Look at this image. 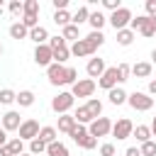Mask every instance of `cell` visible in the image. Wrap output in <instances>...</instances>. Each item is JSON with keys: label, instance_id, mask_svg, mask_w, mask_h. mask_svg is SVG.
<instances>
[{"label": "cell", "instance_id": "1", "mask_svg": "<svg viewBox=\"0 0 156 156\" xmlns=\"http://www.w3.org/2000/svg\"><path fill=\"white\" fill-rule=\"evenodd\" d=\"M46 78L51 85L61 88V85H76L78 83V71L73 66H63V63H51L46 68Z\"/></svg>", "mask_w": 156, "mask_h": 156}, {"label": "cell", "instance_id": "2", "mask_svg": "<svg viewBox=\"0 0 156 156\" xmlns=\"http://www.w3.org/2000/svg\"><path fill=\"white\" fill-rule=\"evenodd\" d=\"M73 102H76L73 93H71V90H61L58 95H54V98H51V110H54L56 115H71Z\"/></svg>", "mask_w": 156, "mask_h": 156}, {"label": "cell", "instance_id": "3", "mask_svg": "<svg viewBox=\"0 0 156 156\" xmlns=\"http://www.w3.org/2000/svg\"><path fill=\"white\" fill-rule=\"evenodd\" d=\"M68 136H71V139H73V144H78L80 149H88V151H90V149H95V146H98V139H95V136H90V132H88V127H85V124H76V129H73Z\"/></svg>", "mask_w": 156, "mask_h": 156}, {"label": "cell", "instance_id": "4", "mask_svg": "<svg viewBox=\"0 0 156 156\" xmlns=\"http://www.w3.org/2000/svg\"><path fill=\"white\" fill-rule=\"evenodd\" d=\"M127 105H129L132 110H136V112H149V110L154 107V98H151L149 93L134 90V93H129V98H127Z\"/></svg>", "mask_w": 156, "mask_h": 156}, {"label": "cell", "instance_id": "5", "mask_svg": "<svg viewBox=\"0 0 156 156\" xmlns=\"http://www.w3.org/2000/svg\"><path fill=\"white\" fill-rule=\"evenodd\" d=\"M132 10L129 7H119V10H115V12H110V17H107V24H112V29L115 32H119V29H127L129 27V22H132Z\"/></svg>", "mask_w": 156, "mask_h": 156}, {"label": "cell", "instance_id": "6", "mask_svg": "<svg viewBox=\"0 0 156 156\" xmlns=\"http://www.w3.org/2000/svg\"><path fill=\"white\" fill-rule=\"evenodd\" d=\"M132 134H134V124H132L129 117H119L117 122H112V136H115L117 141H124V139H129Z\"/></svg>", "mask_w": 156, "mask_h": 156}, {"label": "cell", "instance_id": "7", "mask_svg": "<svg viewBox=\"0 0 156 156\" xmlns=\"http://www.w3.org/2000/svg\"><path fill=\"white\" fill-rule=\"evenodd\" d=\"M98 85L102 88V90H112V88H117V85H122L119 83V71H117V66H107L105 68V73L98 78Z\"/></svg>", "mask_w": 156, "mask_h": 156}, {"label": "cell", "instance_id": "8", "mask_svg": "<svg viewBox=\"0 0 156 156\" xmlns=\"http://www.w3.org/2000/svg\"><path fill=\"white\" fill-rule=\"evenodd\" d=\"M95 88H98V83L93 80V78H78V83L76 85H71V93H73V98H93V93H95Z\"/></svg>", "mask_w": 156, "mask_h": 156}, {"label": "cell", "instance_id": "9", "mask_svg": "<svg viewBox=\"0 0 156 156\" xmlns=\"http://www.w3.org/2000/svg\"><path fill=\"white\" fill-rule=\"evenodd\" d=\"M32 58H34V63H37V66L49 68V66L54 63V51H51V46H49V44H39V46H34Z\"/></svg>", "mask_w": 156, "mask_h": 156}, {"label": "cell", "instance_id": "10", "mask_svg": "<svg viewBox=\"0 0 156 156\" xmlns=\"http://www.w3.org/2000/svg\"><path fill=\"white\" fill-rule=\"evenodd\" d=\"M88 132H90V136H95V139L112 134V122H110V117H98V119H93V122L88 124Z\"/></svg>", "mask_w": 156, "mask_h": 156}, {"label": "cell", "instance_id": "11", "mask_svg": "<svg viewBox=\"0 0 156 156\" xmlns=\"http://www.w3.org/2000/svg\"><path fill=\"white\" fill-rule=\"evenodd\" d=\"M39 132H41L39 122H37L34 117H27V119L22 122V127H20V139H22V141H32V139L39 136Z\"/></svg>", "mask_w": 156, "mask_h": 156}, {"label": "cell", "instance_id": "12", "mask_svg": "<svg viewBox=\"0 0 156 156\" xmlns=\"http://www.w3.org/2000/svg\"><path fill=\"white\" fill-rule=\"evenodd\" d=\"M95 46L83 37V39H78V41H73L71 44V56H76V58H85V56H95Z\"/></svg>", "mask_w": 156, "mask_h": 156}, {"label": "cell", "instance_id": "13", "mask_svg": "<svg viewBox=\"0 0 156 156\" xmlns=\"http://www.w3.org/2000/svg\"><path fill=\"white\" fill-rule=\"evenodd\" d=\"M22 122H24V119L20 117L17 110H7V112L2 115V129H5V132H20Z\"/></svg>", "mask_w": 156, "mask_h": 156}, {"label": "cell", "instance_id": "14", "mask_svg": "<svg viewBox=\"0 0 156 156\" xmlns=\"http://www.w3.org/2000/svg\"><path fill=\"white\" fill-rule=\"evenodd\" d=\"M24 154V141L20 136H12L5 146H0V156H22Z\"/></svg>", "mask_w": 156, "mask_h": 156}, {"label": "cell", "instance_id": "15", "mask_svg": "<svg viewBox=\"0 0 156 156\" xmlns=\"http://www.w3.org/2000/svg\"><path fill=\"white\" fill-rule=\"evenodd\" d=\"M105 58H100V56H93V58H88V66H85V73H88V78H100L102 73H105Z\"/></svg>", "mask_w": 156, "mask_h": 156}, {"label": "cell", "instance_id": "16", "mask_svg": "<svg viewBox=\"0 0 156 156\" xmlns=\"http://www.w3.org/2000/svg\"><path fill=\"white\" fill-rule=\"evenodd\" d=\"M88 24L93 27V32H102V27L107 24V15H105V12H100V10H90Z\"/></svg>", "mask_w": 156, "mask_h": 156}, {"label": "cell", "instance_id": "17", "mask_svg": "<svg viewBox=\"0 0 156 156\" xmlns=\"http://www.w3.org/2000/svg\"><path fill=\"white\" fill-rule=\"evenodd\" d=\"M151 71H154V63L151 61H136L132 66V76L134 78H151Z\"/></svg>", "mask_w": 156, "mask_h": 156}, {"label": "cell", "instance_id": "18", "mask_svg": "<svg viewBox=\"0 0 156 156\" xmlns=\"http://www.w3.org/2000/svg\"><path fill=\"white\" fill-rule=\"evenodd\" d=\"M76 117L73 115H58V122H56V129L58 132H63V134H71L73 129H76Z\"/></svg>", "mask_w": 156, "mask_h": 156}, {"label": "cell", "instance_id": "19", "mask_svg": "<svg viewBox=\"0 0 156 156\" xmlns=\"http://www.w3.org/2000/svg\"><path fill=\"white\" fill-rule=\"evenodd\" d=\"M127 98H129V93H127L122 85H117V88H112V90L107 93V100H110L115 107H117V105H124V102H127Z\"/></svg>", "mask_w": 156, "mask_h": 156}, {"label": "cell", "instance_id": "20", "mask_svg": "<svg viewBox=\"0 0 156 156\" xmlns=\"http://www.w3.org/2000/svg\"><path fill=\"white\" fill-rule=\"evenodd\" d=\"M132 136H134V139L139 141V146L154 139V134H151V127H146V124H136V127H134V134H132Z\"/></svg>", "mask_w": 156, "mask_h": 156}, {"label": "cell", "instance_id": "21", "mask_svg": "<svg viewBox=\"0 0 156 156\" xmlns=\"http://www.w3.org/2000/svg\"><path fill=\"white\" fill-rule=\"evenodd\" d=\"M7 32H10V37H12V39H17V41H20V39H29V29H27L20 20H17V22H12Z\"/></svg>", "mask_w": 156, "mask_h": 156}, {"label": "cell", "instance_id": "22", "mask_svg": "<svg viewBox=\"0 0 156 156\" xmlns=\"http://www.w3.org/2000/svg\"><path fill=\"white\" fill-rule=\"evenodd\" d=\"M29 39L39 46V44H49V32H46V27H34V29H29Z\"/></svg>", "mask_w": 156, "mask_h": 156}, {"label": "cell", "instance_id": "23", "mask_svg": "<svg viewBox=\"0 0 156 156\" xmlns=\"http://www.w3.org/2000/svg\"><path fill=\"white\" fill-rule=\"evenodd\" d=\"M61 29L63 27H68V24H73V15L68 12V10H54V17H51Z\"/></svg>", "mask_w": 156, "mask_h": 156}, {"label": "cell", "instance_id": "24", "mask_svg": "<svg viewBox=\"0 0 156 156\" xmlns=\"http://www.w3.org/2000/svg\"><path fill=\"white\" fill-rule=\"evenodd\" d=\"M51 51H54V63H63L66 66V61L71 58V46L68 44H61V46H56Z\"/></svg>", "mask_w": 156, "mask_h": 156}, {"label": "cell", "instance_id": "25", "mask_svg": "<svg viewBox=\"0 0 156 156\" xmlns=\"http://www.w3.org/2000/svg\"><path fill=\"white\" fill-rule=\"evenodd\" d=\"M39 139H41L44 144H54V141H58V129H56V127H51V124H46V127H41Z\"/></svg>", "mask_w": 156, "mask_h": 156}, {"label": "cell", "instance_id": "26", "mask_svg": "<svg viewBox=\"0 0 156 156\" xmlns=\"http://www.w3.org/2000/svg\"><path fill=\"white\" fill-rule=\"evenodd\" d=\"M73 117H76V122H78V124H90V122L95 119L85 105H78V107H76V112H73Z\"/></svg>", "mask_w": 156, "mask_h": 156}, {"label": "cell", "instance_id": "27", "mask_svg": "<svg viewBox=\"0 0 156 156\" xmlns=\"http://www.w3.org/2000/svg\"><path fill=\"white\" fill-rule=\"evenodd\" d=\"M46 156H71V151L63 141H54V144L46 146Z\"/></svg>", "mask_w": 156, "mask_h": 156}, {"label": "cell", "instance_id": "28", "mask_svg": "<svg viewBox=\"0 0 156 156\" xmlns=\"http://www.w3.org/2000/svg\"><path fill=\"white\" fill-rule=\"evenodd\" d=\"M61 37H63L66 41H78V39H83V37H80V27H76V24L63 27V29H61Z\"/></svg>", "mask_w": 156, "mask_h": 156}, {"label": "cell", "instance_id": "29", "mask_svg": "<svg viewBox=\"0 0 156 156\" xmlns=\"http://www.w3.org/2000/svg\"><path fill=\"white\" fill-rule=\"evenodd\" d=\"M34 100H37V95H34L32 90H20V93H17V105H20V107H32Z\"/></svg>", "mask_w": 156, "mask_h": 156}, {"label": "cell", "instance_id": "30", "mask_svg": "<svg viewBox=\"0 0 156 156\" xmlns=\"http://www.w3.org/2000/svg\"><path fill=\"white\" fill-rule=\"evenodd\" d=\"M88 17H90V7H88V5H80V7L76 10V15H73V24L80 27L83 22H88Z\"/></svg>", "mask_w": 156, "mask_h": 156}, {"label": "cell", "instance_id": "31", "mask_svg": "<svg viewBox=\"0 0 156 156\" xmlns=\"http://www.w3.org/2000/svg\"><path fill=\"white\" fill-rule=\"evenodd\" d=\"M134 37H136V34H134L129 27H127V29H119V32H117V44H119V46H129V44L134 41Z\"/></svg>", "mask_w": 156, "mask_h": 156}, {"label": "cell", "instance_id": "32", "mask_svg": "<svg viewBox=\"0 0 156 156\" xmlns=\"http://www.w3.org/2000/svg\"><path fill=\"white\" fill-rule=\"evenodd\" d=\"M139 34L146 37V39L154 37V34H156V17H146V22H144V27L139 29Z\"/></svg>", "mask_w": 156, "mask_h": 156}, {"label": "cell", "instance_id": "33", "mask_svg": "<svg viewBox=\"0 0 156 156\" xmlns=\"http://www.w3.org/2000/svg\"><path fill=\"white\" fill-rule=\"evenodd\" d=\"M85 107L90 110V115H93L95 119H98V117H102V102H100L98 98H90V100L85 102Z\"/></svg>", "mask_w": 156, "mask_h": 156}, {"label": "cell", "instance_id": "34", "mask_svg": "<svg viewBox=\"0 0 156 156\" xmlns=\"http://www.w3.org/2000/svg\"><path fill=\"white\" fill-rule=\"evenodd\" d=\"M12 102H17V93L10 88H2L0 90V105H12Z\"/></svg>", "mask_w": 156, "mask_h": 156}, {"label": "cell", "instance_id": "35", "mask_svg": "<svg viewBox=\"0 0 156 156\" xmlns=\"http://www.w3.org/2000/svg\"><path fill=\"white\" fill-rule=\"evenodd\" d=\"M46 146H49V144H44V141L37 136V139L29 141V154H32V156H34V154H46Z\"/></svg>", "mask_w": 156, "mask_h": 156}, {"label": "cell", "instance_id": "36", "mask_svg": "<svg viewBox=\"0 0 156 156\" xmlns=\"http://www.w3.org/2000/svg\"><path fill=\"white\" fill-rule=\"evenodd\" d=\"M85 39H88V41H90L95 49H100V46L105 44V34H102V32H93V29H90V34H88Z\"/></svg>", "mask_w": 156, "mask_h": 156}, {"label": "cell", "instance_id": "37", "mask_svg": "<svg viewBox=\"0 0 156 156\" xmlns=\"http://www.w3.org/2000/svg\"><path fill=\"white\" fill-rule=\"evenodd\" d=\"M117 71H119V83H127L132 78V66L129 63H117Z\"/></svg>", "mask_w": 156, "mask_h": 156}, {"label": "cell", "instance_id": "38", "mask_svg": "<svg viewBox=\"0 0 156 156\" xmlns=\"http://www.w3.org/2000/svg\"><path fill=\"white\" fill-rule=\"evenodd\" d=\"M27 29H34V27H39V15H22V20H20Z\"/></svg>", "mask_w": 156, "mask_h": 156}, {"label": "cell", "instance_id": "39", "mask_svg": "<svg viewBox=\"0 0 156 156\" xmlns=\"http://www.w3.org/2000/svg\"><path fill=\"white\" fill-rule=\"evenodd\" d=\"M39 0H24V15H39Z\"/></svg>", "mask_w": 156, "mask_h": 156}, {"label": "cell", "instance_id": "40", "mask_svg": "<svg viewBox=\"0 0 156 156\" xmlns=\"http://www.w3.org/2000/svg\"><path fill=\"white\" fill-rule=\"evenodd\" d=\"M144 22H146V15H136V17H132V22H129V29L136 34V32L144 27Z\"/></svg>", "mask_w": 156, "mask_h": 156}, {"label": "cell", "instance_id": "41", "mask_svg": "<svg viewBox=\"0 0 156 156\" xmlns=\"http://www.w3.org/2000/svg\"><path fill=\"white\" fill-rule=\"evenodd\" d=\"M139 151H141V156H156V141L151 139V141L141 144V146H139Z\"/></svg>", "mask_w": 156, "mask_h": 156}, {"label": "cell", "instance_id": "42", "mask_svg": "<svg viewBox=\"0 0 156 156\" xmlns=\"http://www.w3.org/2000/svg\"><path fill=\"white\" fill-rule=\"evenodd\" d=\"M7 7H10V12H12L15 17H20V15H24V2H22V0H12V2L7 5Z\"/></svg>", "mask_w": 156, "mask_h": 156}, {"label": "cell", "instance_id": "43", "mask_svg": "<svg viewBox=\"0 0 156 156\" xmlns=\"http://www.w3.org/2000/svg\"><path fill=\"white\" fill-rule=\"evenodd\" d=\"M115 151H117L115 144H110V141L107 144H100V156H115Z\"/></svg>", "mask_w": 156, "mask_h": 156}, {"label": "cell", "instance_id": "44", "mask_svg": "<svg viewBox=\"0 0 156 156\" xmlns=\"http://www.w3.org/2000/svg\"><path fill=\"white\" fill-rule=\"evenodd\" d=\"M102 7H105V10H110V12H115V10H119V7H122V2H119V0H102Z\"/></svg>", "mask_w": 156, "mask_h": 156}, {"label": "cell", "instance_id": "45", "mask_svg": "<svg viewBox=\"0 0 156 156\" xmlns=\"http://www.w3.org/2000/svg\"><path fill=\"white\" fill-rule=\"evenodd\" d=\"M144 10H146V17H156V0H146Z\"/></svg>", "mask_w": 156, "mask_h": 156}, {"label": "cell", "instance_id": "46", "mask_svg": "<svg viewBox=\"0 0 156 156\" xmlns=\"http://www.w3.org/2000/svg\"><path fill=\"white\" fill-rule=\"evenodd\" d=\"M68 7V0H54V10H66Z\"/></svg>", "mask_w": 156, "mask_h": 156}, {"label": "cell", "instance_id": "47", "mask_svg": "<svg viewBox=\"0 0 156 156\" xmlns=\"http://www.w3.org/2000/svg\"><path fill=\"white\" fill-rule=\"evenodd\" d=\"M124 156H141V151H139V146H129L124 151Z\"/></svg>", "mask_w": 156, "mask_h": 156}, {"label": "cell", "instance_id": "48", "mask_svg": "<svg viewBox=\"0 0 156 156\" xmlns=\"http://www.w3.org/2000/svg\"><path fill=\"white\" fill-rule=\"evenodd\" d=\"M149 95H156V78H151L149 80V90H146Z\"/></svg>", "mask_w": 156, "mask_h": 156}, {"label": "cell", "instance_id": "49", "mask_svg": "<svg viewBox=\"0 0 156 156\" xmlns=\"http://www.w3.org/2000/svg\"><path fill=\"white\" fill-rule=\"evenodd\" d=\"M7 141H10V139H7V132H5L2 127H0V146H5Z\"/></svg>", "mask_w": 156, "mask_h": 156}, {"label": "cell", "instance_id": "50", "mask_svg": "<svg viewBox=\"0 0 156 156\" xmlns=\"http://www.w3.org/2000/svg\"><path fill=\"white\" fill-rule=\"evenodd\" d=\"M149 127H151V134L156 136V115H154V119H151V124H149Z\"/></svg>", "mask_w": 156, "mask_h": 156}, {"label": "cell", "instance_id": "51", "mask_svg": "<svg viewBox=\"0 0 156 156\" xmlns=\"http://www.w3.org/2000/svg\"><path fill=\"white\" fill-rule=\"evenodd\" d=\"M151 63L156 66V49H151Z\"/></svg>", "mask_w": 156, "mask_h": 156}, {"label": "cell", "instance_id": "52", "mask_svg": "<svg viewBox=\"0 0 156 156\" xmlns=\"http://www.w3.org/2000/svg\"><path fill=\"white\" fill-rule=\"evenodd\" d=\"M0 56H2V44H0Z\"/></svg>", "mask_w": 156, "mask_h": 156}, {"label": "cell", "instance_id": "53", "mask_svg": "<svg viewBox=\"0 0 156 156\" xmlns=\"http://www.w3.org/2000/svg\"><path fill=\"white\" fill-rule=\"evenodd\" d=\"M0 127H2V115H0Z\"/></svg>", "mask_w": 156, "mask_h": 156}, {"label": "cell", "instance_id": "54", "mask_svg": "<svg viewBox=\"0 0 156 156\" xmlns=\"http://www.w3.org/2000/svg\"><path fill=\"white\" fill-rule=\"evenodd\" d=\"M22 156H32V154H27V151H24V154H22Z\"/></svg>", "mask_w": 156, "mask_h": 156}, {"label": "cell", "instance_id": "55", "mask_svg": "<svg viewBox=\"0 0 156 156\" xmlns=\"http://www.w3.org/2000/svg\"><path fill=\"white\" fill-rule=\"evenodd\" d=\"M0 10H2V0H0Z\"/></svg>", "mask_w": 156, "mask_h": 156}]
</instances>
